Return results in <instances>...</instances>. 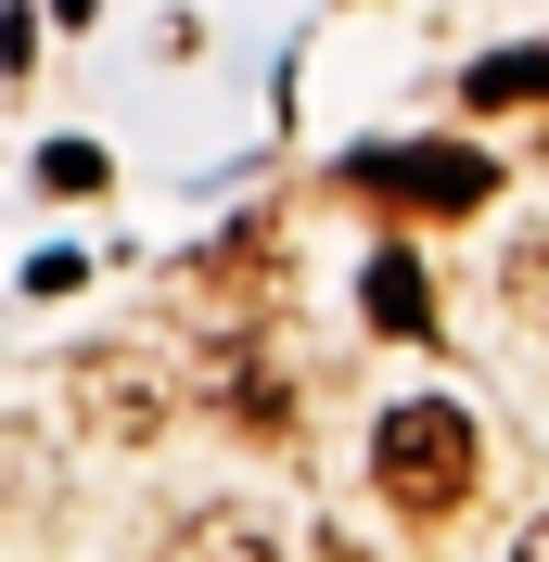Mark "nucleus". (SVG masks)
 Wrapping results in <instances>:
<instances>
[{
    "mask_svg": "<svg viewBox=\"0 0 549 562\" xmlns=\"http://www.w3.org/2000/svg\"><path fill=\"white\" fill-rule=\"evenodd\" d=\"M512 562H549V512H537V525H524V550H512Z\"/></svg>",
    "mask_w": 549,
    "mask_h": 562,
    "instance_id": "obj_8",
    "label": "nucleus"
},
{
    "mask_svg": "<svg viewBox=\"0 0 549 562\" xmlns=\"http://www.w3.org/2000/svg\"><path fill=\"white\" fill-rule=\"evenodd\" d=\"M358 294H371V319H383V333H410V346L435 333V281H422L410 256H371V281H358Z\"/></svg>",
    "mask_w": 549,
    "mask_h": 562,
    "instance_id": "obj_6",
    "label": "nucleus"
},
{
    "mask_svg": "<svg viewBox=\"0 0 549 562\" xmlns=\"http://www.w3.org/2000/svg\"><path fill=\"white\" fill-rule=\"evenodd\" d=\"M485 448H473V409L460 396H396V409L371 422V486L410 512V525H447L460 498H473Z\"/></svg>",
    "mask_w": 549,
    "mask_h": 562,
    "instance_id": "obj_1",
    "label": "nucleus"
},
{
    "mask_svg": "<svg viewBox=\"0 0 549 562\" xmlns=\"http://www.w3.org/2000/svg\"><path fill=\"white\" fill-rule=\"evenodd\" d=\"M154 562H281V550H269V525H256V512L205 498V512H179V525H167V550H154Z\"/></svg>",
    "mask_w": 549,
    "mask_h": 562,
    "instance_id": "obj_4",
    "label": "nucleus"
},
{
    "mask_svg": "<svg viewBox=\"0 0 549 562\" xmlns=\"http://www.w3.org/2000/svg\"><path fill=\"white\" fill-rule=\"evenodd\" d=\"M345 192H371V205H410V217H460L498 192L473 140H371V154H345Z\"/></svg>",
    "mask_w": 549,
    "mask_h": 562,
    "instance_id": "obj_2",
    "label": "nucleus"
},
{
    "mask_svg": "<svg viewBox=\"0 0 549 562\" xmlns=\"http://www.w3.org/2000/svg\"><path fill=\"white\" fill-rule=\"evenodd\" d=\"M38 179H52V192H103V154H90V140H52Z\"/></svg>",
    "mask_w": 549,
    "mask_h": 562,
    "instance_id": "obj_7",
    "label": "nucleus"
},
{
    "mask_svg": "<svg viewBox=\"0 0 549 562\" xmlns=\"http://www.w3.org/2000/svg\"><path fill=\"white\" fill-rule=\"evenodd\" d=\"M77 396H90V422H103V435H154V422H167L154 358H90V371H77Z\"/></svg>",
    "mask_w": 549,
    "mask_h": 562,
    "instance_id": "obj_3",
    "label": "nucleus"
},
{
    "mask_svg": "<svg viewBox=\"0 0 549 562\" xmlns=\"http://www.w3.org/2000/svg\"><path fill=\"white\" fill-rule=\"evenodd\" d=\"M460 103H473V115H512V103H549V38H524V52H485V65L460 77Z\"/></svg>",
    "mask_w": 549,
    "mask_h": 562,
    "instance_id": "obj_5",
    "label": "nucleus"
}]
</instances>
